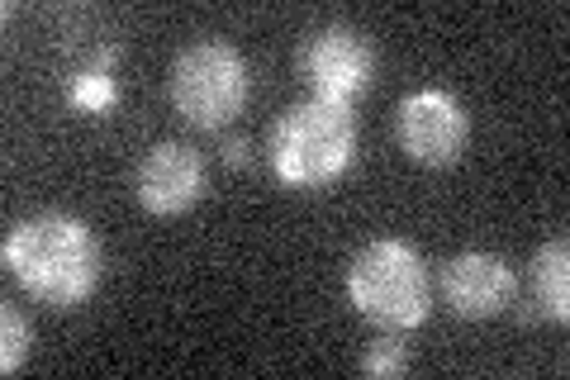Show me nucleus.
<instances>
[{
    "instance_id": "3",
    "label": "nucleus",
    "mask_w": 570,
    "mask_h": 380,
    "mask_svg": "<svg viewBox=\"0 0 570 380\" xmlns=\"http://www.w3.org/2000/svg\"><path fill=\"white\" fill-rule=\"evenodd\" d=\"M266 162L281 186L291 191H324L343 181L356 162V115L337 100H299L291 105L266 138Z\"/></svg>"
},
{
    "instance_id": "9",
    "label": "nucleus",
    "mask_w": 570,
    "mask_h": 380,
    "mask_svg": "<svg viewBox=\"0 0 570 380\" xmlns=\"http://www.w3.org/2000/svg\"><path fill=\"white\" fill-rule=\"evenodd\" d=\"M528 285H532V304H538L542 319L551 323L570 319V243L566 238H551L532 252Z\"/></svg>"
},
{
    "instance_id": "6",
    "label": "nucleus",
    "mask_w": 570,
    "mask_h": 380,
    "mask_svg": "<svg viewBox=\"0 0 570 380\" xmlns=\"http://www.w3.org/2000/svg\"><path fill=\"white\" fill-rule=\"evenodd\" d=\"M299 77H305L309 96L352 105L376 77V48L362 29L352 25H324L299 43Z\"/></svg>"
},
{
    "instance_id": "13",
    "label": "nucleus",
    "mask_w": 570,
    "mask_h": 380,
    "mask_svg": "<svg viewBox=\"0 0 570 380\" xmlns=\"http://www.w3.org/2000/svg\"><path fill=\"white\" fill-rule=\"evenodd\" d=\"M219 153H224L228 167H247V162H253V143H247L243 134H224L219 138Z\"/></svg>"
},
{
    "instance_id": "8",
    "label": "nucleus",
    "mask_w": 570,
    "mask_h": 380,
    "mask_svg": "<svg viewBox=\"0 0 570 380\" xmlns=\"http://www.w3.org/2000/svg\"><path fill=\"white\" fill-rule=\"evenodd\" d=\"M134 195L138 205L157 214V220H171V214H186L195 201L205 195V157L190 143L163 138L142 153L138 172H134Z\"/></svg>"
},
{
    "instance_id": "11",
    "label": "nucleus",
    "mask_w": 570,
    "mask_h": 380,
    "mask_svg": "<svg viewBox=\"0 0 570 380\" xmlns=\"http://www.w3.org/2000/svg\"><path fill=\"white\" fill-rule=\"evenodd\" d=\"M29 319L20 314V304H6L0 310V371L14 376L29 361Z\"/></svg>"
},
{
    "instance_id": "7",
    "label": "nucleus",
    "mask_w": 570,
    "mask_h": 380,
    "mask_svg": "<svg viewBox=\"0 0 570 380\" xmlns=\"http://www.w3.org/2000/svg\"><path fill=\"white\" fill-rule=\"evenodd\" d=\"M438 295L456 319H494L519 295V276L499 252H456L438 271Z\"/></svg>"
},
{
    "instance_id": "5",
    "label": "nucleus",
    "mask_w": 570,
    "mask_h": 380,
    "mask_svg": "<svg viewBox=\"0 0 570 380\" xmlns=\"http://www.w3.org/2000/svg\"><path fill=\"white\" fill-rule=\"evenodd\" d=\"M395 138H400V153L414 167H428V172L456 167L471 143V115L452 90H438V86L409 90L395 115Z\"/></svg>"
},
{
    "instance_id": "1",
    "label": "nucleus",
    "mask_w": 570,
    "mask_h": 380,
    "mask_svg": "<svg viewBox=\"0 0 570 380\" xmlns=\"http://www.w3.org/2000/svg\"><path fill=\"white\" fill-rule=\"evenodd\" d=\"M6 271L20 281V291L48 310H77L105 281V243L100 233L62 210H43L10 224L6 233Z\"/></svg>"
},
{
    "instance_id": "12",
    "label": "nucleus",
    "mask_w": 570,
    "mask_h": 380,
    "mask_svg": "<svg viewBox=\"0 0 570 380\" xmlns=\"http://www.w3.org/2000/svg\"><path fill=\"white\" fill-rule=\"evenodd\" d=\"M404 371H409V348L400 342V333H385L362 352V376H371V380H390Z\"/></svg>"
},
{
    "instance_id": "2",
    "label": "nucleus",
    "mask_w": 570,
    "mask_h": 380,
    "mask_svg": "<svg viewBox=\"0 0 570 380\" xmlns=\"http://www.w3.org/2000/svg\"><path fill=\"white\" fill-rule=\"evenodd\" d=\"M347 300L381 333L423 329L438 300V281L428 257L404 238H371L347 262Z\"/></svg>"
},
{
    "instance_id": "4",
    "label": "nucleus",
    "mask_w": 570,
    "mask_h": 380,
    "mask_svg": "<svg viewBox=\"0 0 570 380\" xmlns=\"http://www.w3.org/2000/svg\"><path fill=\"white\" fill-rule=\"evenodd\" d=\"M167 96L190 129L219 134L243 115L247 96H253V67L228 39H195L171 58Z\"/></svg>"
},
{
    "instance_id": "10",
    "label": "nucleus",
    "mask_w": 570,
    "mask_h": 380,
    "mask_svg": "<svg viewBox=\"0 0 570 380\" xmlns=\"http://www.w3.org/2000/svg\"><path fill=\"white\" fill-rule=\"evenodd\" d=\"M110 67H115V48H100V52L81 58L77 67L67 71V105L71 110H86V115L110 110V105L119 100Z\"/></svg>"
}]
</instances>
